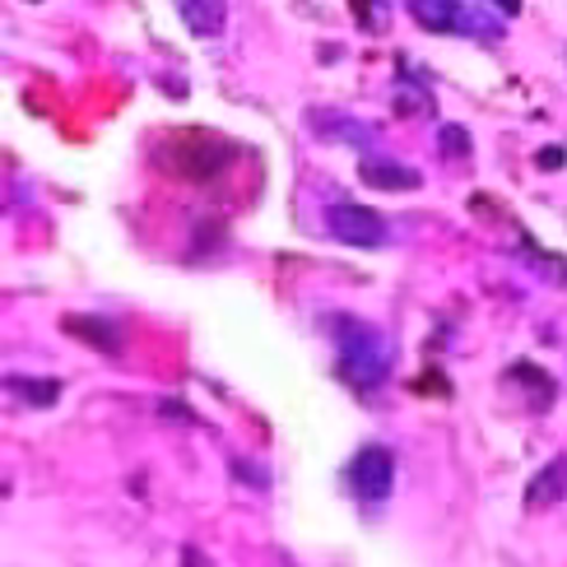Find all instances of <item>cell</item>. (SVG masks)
Segmentation results:
<instances>
[{"mask_svg":"<svg viewBox=\"0 0 567 567\" xmlns=\"http://www.w3.org/2000/svg\"><path fill=\"white\" fill-rule=\"evenodd\" d=\"M326 330H336V349H340V373L354 386H377L390 373V340L377 326H367L359 317H326Z\"/></svg>","mask_w":567,"mask_h":567,"instance_id":"6da1fadb","label":"cell"},{"mask_svg":"<svg viewBox=\"0 0 567 567\" xmlns=\"http://www.w3.org/2000/svg\"><path fill=\"white\" fill-rule=\"evenodd\" d=\"M163 149H168L163 163L178 172V178H191V182H209L214 172L228 163V145H219L205 131H178V135H168Z\"/></svg>","mask_w":567,"mask_h":567,"instance_id":"7a4b0ae2","label":"cell"},{"mask_svg":"<svg viewBox=\"0 0 567 567\" xmlns=\"http://www.w3.org/2000/svg\"><path fill=\"white\" fill-rule=\"evenodd\" d=\"M326 233L336 242H344V247H382L390 228H386V219H382L377 209L344 201V205H330L326 209Z\"/></svg>","mask_w":567,"mask_h":567,"instance_id":"3957f363","label":"cell"},{"mask_svg":"<svg viewBox=\"0 0 567 567\" xmlns=\"http://www.w3.org/2000/svg\"><path fill=\"white\" fill-rule=\"evenodd\" d=\"M349 484H354L359 498L382 502L390 494V484H396V456H390L386 446H363L354 465H349Z\"/></svg>","mask_w":567,"mask_h":567,"instance_id":"277c9868","label":"cell"},{"mask_svg":"<svg viewBox=\"0 0 567 567\" xmlns=\"http://www.w3.org/2000/svg\"><path fill=\"white\" fill-rule=\"evenodd\" d=\"M307 131L317 135V140L354 145V149H367V145L377 140L373 126H363V122H354V116H344V112H311V116H307Z\"/></svg>","mask_w":567,"mask_h":567,"instance_id":"5b68a950","label":"cell"},{"mask_svg":"<svg viewBox=\"0 0 567 567\" xmlns=\"http://www.w3.org/2000/svg\"><path fill=\"white\" fill-rule=\"evenodd\" d=\"M359 178H363V186H373V191H419L423 186V178L409 163L377 159V154H363Z\"/></svg>","mask_w":567,"mask_h":567,"instance_id":"8992f818","label":"cell"},{"mask_svg":"<svg viewBox=\"0 0 567 567\" xmlns=\"http://www.w3.org/2000/svg\"><path fill=\"white\" fill-rule=\"evenodd\" d=\"M563 498H567V456H554L549 465H540L531 484H525V507L544 512V507H558Z\"/></svg>","mask_w":567,"mask_h":567,"instance_id":"52a82bcc","label":"cell"},{"mask_svg":"<svg viewBox=\"0 0 567 567\" xmlns=\"http://www.w3.org/2000/svg\"><path fill=\"white\" fill-rule=\"evenodd\" d=\"M61 330H66V336H75L80 344H93L98 354H122V336H116L107 321H98V317H80V311H66V317H61Z\"/></svg>","mask_w":567,"mask_h":567,"instance_id":"ba28073f","label":"cell"},{"mask_svg":"<svg viewBox=\"0 0 567 567\" xmlns=\"http://www.w3.org/2000/svg\"><path fill=\"white\" fill-rule=\"evenodd\" d=\"M182 19L195 37H219L228 24V0H182Z\"/></svg>","mask_w":567,"mask_h":567,"instance_id":"9c48e42d","label":"cell"},{"mask_svg":"<svg viewBox=\"0 0 567 567\" xmlns=\"http://www.w3.org/2000/svg\"><path fill=\"white\" fill-rule=\"evenodd\" d=\"M409 14H415L428 33H456L461 0H409Z\"/></svg>","mask_w":567,"mask_h":567,"instance_id":"30bf717a","label":"cell"},{"mask_svg":"<svg viewBox=\"0 0 567 567\" xmlns=\"http://www.w3.org/2000/svg\"><path fill=\"white\" fill-rule=\"evenodd\" d=\"M19 400H29V409H47L61 400V382H33V377H10L5 382Z\"/></svg>","mask_w":567,"mask_h":567,"instance_id":"8fae6325","label":"cell"},{"mask_svg":"<svg viewBox=\"0 0 567 567\" xmlns=\"http://www.w3.org/2000/svg\"><path fill=\"white\" fill-rule=\"evenodd\" d=\"M438 145H442L446 159H470V135H465V126H442Z\"/></svg>","mask_w":567,"mask_h":567,"instance_id":"7c38bea8","label":"cell"},{"mask_svg":"<svg viewBox=\"0 0 567 567\" xmlns=\"http://www.w3.org/2000/svg\"><path fill=\"white\" fill-rule=\"evenodd\" d=\"M567 163V154H563V145H544L540 154H535V168L540 172H558Z\"/></svg>","mask_w":567,"mask_h":567,"instance_id":"4fadbf2b","label":"cell"},{"mask_svg":"<svg viewBox=\"0 0 567 567\" xmlns=\"http://www.w3.org/2000/svg\"><path fill=\"white\" fill-rule=\"evenodd\" d=\"M233 475H238V479H251V488H265V484H270L265 470H257V465H247V461H233Z\"/></svg>","mask_w":567,"mask_h":567,"instance_id":"5bb4252c","label":"cell"},{"mask_svg":"<svg viewBox=\"0 0 567 567\" xmlns=\"http://www.w3.org/2000/svg\"><path fill=\"white\" fill-rule=\"evenodd\" d=\"M494 10H502V14H521V0H488Z\"/></svg>","mask_w":567,"mask_h":567,"instance_id":"9a60e30c","label":"cell"},{"mask_svg":"<svg viewBox=\"0 0 567 567\" xmlns=\"http://www.w3.org/2000/svg\"><path fill=\"white\" fill-rule=\"evenodd\" d=\"M182 558H186V563H182V567H201V554H195V549H186V554H182Z\"/></svg>","mask_w":567,"mask_h":567,"instance_id":"2e32d148","label":"cell"}]
</instances>
